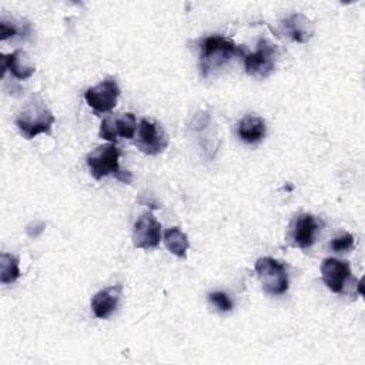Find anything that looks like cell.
Wrapping results in <instances>:
<instances>
[{
    "label": "cell",
    "instance_id": "14",
    "mask_svg": "<svg viewBox=\"0 0 365 365\" xmlns=\"http://www.w3.org/2000/svg\"><path fill=\"white\" fill-rule=\"evenodd\" d=\"M121 298V285L107 287L91 298V309L100 319L108 318L117 308Z\"/></svg>",
    "mask_w": 365,
    "mask_h": 365
},
{
    "label": "cell",
    "instance_id": "4",
    "mask_svg": "<svg viewBox=\"0 0 365 365\" xmlns=\"http://www.w3.org/2000/svg\"><path fill=\"white\" fill-rule=\"evenodd\" d=\"M255 272L267 294L281 295L288 289V274L281 261L272 257L258 258L255 262Z\"/></svg>",
    "mask_w": 365,
    "mask_h": 365
},
{
    "label": "cell",
    "instance_id": "19",
    "mask_svg": "<svg viewBox=\"0 0 365 365\" xmlns=\"http://www.w3.org/2000/svg\"><path fill=\"white\" fill-rule=\"evenodd\" d=\"M210 301L214 304V307H217L220 311L222 312H227V311H231L232 308V304H231V299L228 298V295L225 292H221V291H215V292H211L208 295Z\"/></svg>",
    "mask_w": 365,
    "mask_h": 365
},
{
    "label": "cell",
    "instance_id": "17",
    "mask_svg": "<svg viewBox=\"0 0 365 365\" xmlns=\"http://www.w3.org/2000/svg\"><path fill=\"white\" fill-rule=\"evenodd\" d=\"M20 277L19 259L7 252L0 254V282L3 285L14 282Z\"/></svg>",
    "mask_w": 365,
    "mask_h": 365
},
{
    "label": "cell",
    "instance_id": "9",
    "mask_svg": "<svg viewBox=\"0 0 365 365\" xmlns=\"http://www.w3.org/2000/svg\"><path fill=\"white\" fill-rule=\"evenodd\" d=\"M161 241V224L153 212H143L133 227V244L135 248L151 250Z\"/></svg>",
    "mask_w": 365,
    "mask_h": 365
},
{
    "label": "cell",
    "instance_id": "3",
    "mask_svg": "<svg viewBox=\"0 0 365 365\" xmlns=\"http://www.w3.org/2000/svg\"><path fill=\"white\" fill-rule=\"evenodd\" d=\"M120 151L115 147L114 143L104 144L97 147L94 151H91L87 155V165L90 168L91 175L96 180H101L107 175H115L120 181L130 184L131 174L127 171H123L118 164Z\"/></svg>",
    "mask_w": 365,
    "mask_h": 365
},
{
    "label": "cell",
    "instance_id": "6",
    "mask_svg": "<svg viewBox=\"0 0 365 365\" xmlns=\"http://www.w3.org/2000/svg\"><path fill=\"white\" fill-rule=\"evenodd\" d=\"M170 138L161 124L157 121L143 118L138 124L135 145L147 155H158L168 147Z\"/></svg>",
    "mask_w": 365,
    "mask_h": 365
},
{
    "label": "cell",
    "instance_id": "1",
    "mask_svg": "<svg viewBox=\"0 0 365 365\" xmlns=\"http://www.w3.org/2000/svg\"><path fill=\"white\" fill-rule=\"evenodd\" d=\"M54 121L56 117L46 101L38 94H33L20 110L16 125L26 140H31L41 133L50 134Z\"/></svg>",
    "mask_w": 365,
    "mask_h": 365
},
{
    "label": "cell",
    "instance_id": "13",
    "mask_svg": "<svg viewBox=\"0 0 365 365\" xmlns=\"http://www.w3.org/2000/svg\"><path fill=\"white\" fill-rule=\"evenodd\" d=\"M281 27L282 31L297 43H307L315 31L312 21L301 13H292L291 16L284 19L281 21Z\"/></svg>",
    "mask_w": 365,
    "mask_h": 365
},
{
    "label": "cell",
    "instance_id": "18",
    "mask_svg": "<svg viewBox=\"0 0 365 365\" xmlns=\"http://www.w3.org/2000/svg\"><path fill=\"white\" fill-rule=\"evenodd\" d=\"M354 247V237L351 234H341L336 235L332 241H331V248L336 252H342V251H348Z\"/></svg>",
    "mask_w": 365,
    "mask_h": 365
},
{
    "label": "cell",
    "instance_id": "8",
    "mask_svg": "<svg viewBox=\"0 0 365 365\" xmlns=\"http://www.w3.org/2000/svg\"><path fill=\"white\" fill-rule=\"evenodd\" d=\"M137 131V120L133 113H121V114H108L103 118L100 125V137L114 143L118 137L133 138Z\"/></svg>",
    "mask_w": 365,
    "mask_h": 365
},
{
    "label": "cell",
    "instance_id": "2",
    "mask_svg": "<svg viewBox=\"0 0 365 365\" xmlns=\"http://www.w3.org/2000/svg\"><path fill=\"white\" fill-rule=\"evenodd\" d=\"M240 50L231 38L224 36H208L200 43V68L204 77L225 66Z\"/></svg>",
    "mask_w": 365,
    "mask_h": 365
},
{
    "label": "cell",
    "instance_id": "15",
    "mask_svg": "<svg viewBox=\"0 0 365 365\" xmlns=\"http://www.w3.org/2000/svg\"><path fill=\"white\" fill-rule=\"evenodd\" d=\"M238 135L248 144L258 143L265 135V121L257 115H245L238 123Z\"/></svg>",
    "mask_w": 365,
    "mask_h": 365
},
{
    "label": "cell",
    "instance_id": "10",
    "mask_svg": "<svg viewBox=\"0 0 365 365\" xmlns=\"http://www.w3.org/2000/svg\"><path fill=\"white\" fill-rule=\"evenodd\" d=\"M321 274L327 288L335 294H339L342 292L346 279L351 277V267L346 261L325 258L321 264Z\"/></svg>",
    "mask_w": 365,
    "mask_h": 365
},
{
    "label": "cell",
    "instance_id": "20",
    "mask_svg": "<svg viewBox=\"0 0 365 365\" xmlns=\"http://www.w3.org/2000/svg\"><path fill=\"white\" fill-rule=\"evenodd\" d=\"M19 33V29L14 23H9L6 20L0 21V40L4 41L10 37H14Z\"/></svg>",
    "mask_w": 365,
    "mask_h": 365
},
{
    "label": "cell",
    "instance_id": "5",
    "mask_svg": "<svg viewBox=\"0 0 365 365\" xmlns=\"http://www.w3.org/2000/svg\"><path fill=\"white\" fill-rule=\"evenodd\" d=\"M278 58V47L267 38H259L257 44V50L254 53L244 54V64L247 74L265 78L268 77L277 64Z\"/></svg>",
    "mask_w": 365,
    "mask_h": 365
},
{
    "label": "cell",
    "instance_id": "7",
    "mask_svg": "<svg viewBox=\"0 0 365 365\" xmlns=\"http://www.w3.org/2000/svg\"><path fill=\"white\" fill-rule=\"evenodd\" d=\"M118 96L120 87L114 78H106L84 93L87 104L96 113H110L117 106Z\"/></svg>",
    "mask_w": 365,
    "mask_h": 365
},
{
    "label": "cell",
    "instance_id": "12",
    "mask_svg": "<svg viewBox=\"0 0 365 365\" xmlns=\"http://www.w3.org/2000/svg\"><path fill=\"white\" fill-rule=\"evenodd\" d=\"M318 222L312 214H301L292 225V245L298 248H309L315 242Z\"/></svg>",
    "mask_w": 365,
    "mask_h": 365
},
{
    "label": "cell",
    "instance_id": "16",
    "mask_svg": "<svg viewBox=\"0 0 365 365\" xmlns=\"http://www.w3.org/2000/svg\"><path fill=\"white\" fill-rule=\"evenodd\" d=\"M164 244H165L167 250L171 254L177 255L178 258L187 257V250L190 247V241H188L187 235L178 227L168 228L164 232Z\"/></svg>",
    "mask_w": 365,
    "mask_h": 365
},
{
    "label": "cell",
    "instance_id": "11",
    "mask_svg": "<svg viewBox=\"0 0 365 365\" xmlns=\"http://www.w3.org/2000/svg\"><path fill=\"white\" fill-rule=\"evenodd\" d=\"M0 61H1V66H0L1 77H4L7 70H10L13 77H16L19 80H26V78L31 77L36 71L34 64L27 57V53L23 50H16L10 54H1Z\"/></svg>",
    "mask_w": 365,
    "mask_h": 365
}]
</instances>
